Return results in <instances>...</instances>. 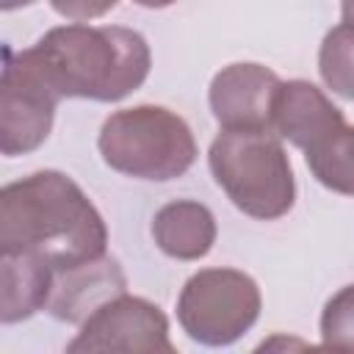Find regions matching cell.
Returning <instances> with one entry per match:
<instances>
[{
	"instance_id": "6da1fadb",
	"label": "cell",
	"mask_w": 354,
	"mask_h": 354,
	"mask_svg": "<svg viewBox=\"0 0 354 354\" xmlns=\"http://www.w3.org/2000/svg\"><path fill=\"white\" fill-rule=\"evenodd\" d=\"M108 249V227L83 188L64 171L44 169L0 194V252L30 254L55 274L97 263Z\"/></svg>"
},
{
	"instance_id": "8fae6325",
	"label": "cell",
	"mask_w": 354,
	"mask_h": 354,
	"mask_svg": "<svg viewBox=\"0 0 354 354\" xmlns=\"http://www.w3.org/2000/svg\"><path fill=\"white\" fill-rule=\"evenodd\" d=\"M152 238L174 260H199L216 243V218L202 202L177 199L155 213Z\"/></svg>"
},
{
	"instance_id": "30bf717a",
	"label": "cell",
	"mask_w": 354,
	"mask_h": 354,
	"mask_svg": "<svg viewBox=\"0 0 354 354\" xmlns=\"http://www.w3.org/2000/svg\"><path fill=\"white\" fill-rule=\"evenodd\" d=\"M124 293V274L116 260L102 257L97 263L55 274L47 310L61 321L83 324L97 307Z\"/></svg>"
},
{
	"instance_id": "7c38bea8",
	"label": "cell",
	"mask_w": 354,
	"mask_h": 354,
	"mask_svg": "<svg viewBox=\"0 0 354 354\" xmlns=\"http://www.w3.org/2000/svg\"><path fill=\"white\" fill-rule=\"evenodd\" d=\"M0 274H3V290H0L3 324L25 321L50 304L55 271L47 263L30 254H3Z\"/></svg>"
},
{
	"instance_id": "7a4b0ae2",
	"label": "cell",
	"mask_w": 354,
	"mask_h": 354,
	"mask_svg": "<svg viewBox=\"0 0 354 354\" xmlns=\"http://www.w3.org/2000/svg\"><path fill=\"white\" fill-rule=\"evenodd\" d=\"M22 55L58 100L119 102L147 80L152 66L147 39L122 25H58Z\"/></svg>"
},
{
	"instance_id": "9a60e30c",
	"label": "cell",
	"mask_w": 354,
	"mask_h": 354,
	"mask_svg": "<svg viewBox=\"0 0 354 354\" xmlns=\"http://www.w3.org/2000/svg\"><path fill=\"white\" fill-rule=\"evenodd\" d=\"M321 337L326 346L354 354V285L340 288L321 313Z\"/></svg>"
},
{
	"instance_id": "52a82bcc",
	"label": "cell",
	"mask_w": 354,
	"mask_h": 354,
	"mask_svg": "<svg viewBox=\"0 0 354 354\" xmlns=\"http://www.w3.org/2000/svg\"><path fill=\"white\" fill-rule=\"evenodd\" d=\"M61 100L39 77L19 53L6 50L0 77V149L6 158L33 152L53 130L55 105Z\"/></svg>"
},
{
	"instance_id": "4fadbf2b",
	"label": "cell",
	"mask_w": 354,
	"mask_h": 354,
	"mask_svg": "<svg viewBox=\"0 0 354 354\" xmlns=\"http://www.w3.org/2000/svg\"><path fill=\"white\" fill-rule=\"evenodd\" d=\"M313 177L335 191L354 196V124H343L310 152H304Z\"/></svg>"
},
{
	"instance_id": "8992f818",
	"label": "cell",
	"mask_w": 354,
	"mask_h": 354,
	"mask_svg": "<svg viewBox=\"0 0 354 354\" xmlns=\"http://www.w3.org/2000/svg\"><path fill=\"white\" fill-rule=\"evenodd\" d=\"M64 354H177L169 318L141 296L122 293L97 307Z\"/></svg>"
},
{
	"instance_id": "e0dca14e",
	"label": "cell",
	"mask_w": 354,
	"mask_h": 354,
	"mask_svg": "<svg viewBox=\"0 0 354 354\" xmlns=\"http://www.w3.org/2000/svg\"><path fill=\"white\" fill-rule=\"evenodd\" d=\"M304 354H348V351H340V348H332V346L321 343V346H307Z\"/></svg>"
},
{
	"instance_id": "2e32d148",
	"label": "cell",
	"mask_w": 354,
	"mask_h": 354,
	"mask_svg": "<svg viewBox=\"0 0 354 354\" xmlns=\"http://www.w3.org/2000/svg\"><path fill=\"white\" fill-rule=\"evenodd\" d=\"M304 351H307V343L301 337H293V335H271L252 354H304Z\"/></svg>"
},
{
	"instance_id": "5b68a950",
	"label": "cell",
	"mask_w": 354,
	"mask_h": 354,
	"mask_svg": "<svg viewBox=\"0 0 354 354\" xmlns=\"http://www.w3.org/2000/svg\"><path fill=\"white\" fill-rule=\"evenodd\" d=\"M260 288L238 268H202L180 290L177 321L202 346H232L260 318Z\"/></svg>"
},
{
	"instance_id": "ac0fdd59",
	"label": "cell",
	"mask_w": 354,
	"mask_h": 354,
	"mask_svg": "<svg viewBox=\"0 0 354 354\" xmlns=\"http://www.w3.org/2000/svg\"><path fill=\"white\" fill-rule=\"evenodd\" d=\"M340 14H343V22L346 25H354V3H343Z\"/></svg>"
},
{
	"instance_id": "ba28073f",
	"label": "cell",
	"mask_w": 354,
	"mask_h": 354,
	"mask_svg": "<svg viewBox=\"0 0 354 354\" xmlns=\"http://www.w3.org/2000/svg\"><path fill=\"white\" fill-rule=\"evenodd\" d=\"M282 80L263 64H230L210 80V111L221 130L274 133V102Z\"/></svg>"
},
{
	"instance_id": "9c48e42d",
	"label": "cell",
	"mask_w": 354,
	"mask_h": 354,
	"mask_svg": "<svg viewBox=\"0 0 354 354\" xmlns=\"http://www.w3.org/2000/svg\"><path fill=\"white\" fill-rule=\"evenodd\" d=\"M343 124V111L310 80H288L279 86L274 102V136L310 152Z\"/></svg>"
},
{
	"instance_id": "5bb4252c",
	"label": "cell",
	"mask_w": 354,
	"mask_h": 354,
	"mask_svg": "<svg viewBox=\"0 0 354 354\" xmlns=\"http://www.w3.org/2000/svg\"><path fill=\"white\" fill-rule=\"evenodd\" d=\"M318 72L326 88L343 100H354V25H335L318 50Z\"/></svg>"
},
{
	"instance_id": "277c9868",
	"label": "cell",
	"mask_w": 354,
	"mask_h": 354,
	"mask_svg": "<svg viewBox=\"0 0 354 354\" xmlns=\"http://www.w3.org/2000/svg\"><path fill=\"white\" fill-rule=\"evenodd\" d=\"M210 171L230 202L260 221L285 216L296 202V180L274 133L221 130L207 152Z\"/></svg>"
},
{
	"instance_id": "3957f363",
	"label": "cell",
	"mask_w": 354,
	"mask_h": 354,
	"mask_svg": "<svg viewBox=\"0 0 354 354\" xmlns=\"http://www.w3.org/2000/svg\"><path fill=\"white\" fill-rule=\"evenodd\" d=\"M97 147L113 171L155 183L185 174L196 160L191 127L163 105H133L111 113Z\"/></svg>"
}]
</instances>
